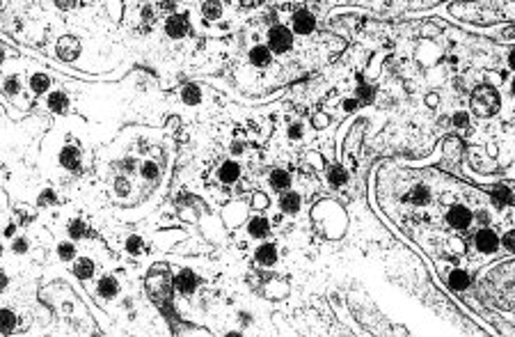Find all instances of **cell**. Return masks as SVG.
Returning a JSON list of instances; mask_svg holds the SVG:
<instances>
[{"label":"cell","instance_id":"2","mask_svg":"<svg viewBox=\"0 0 515 337\" xmlns=\"http://www.w3.org/2000/svg\"><path fill=\"white\" fill-rule=\"evenodd\" d=\"M291 44H293V37H291L289 30H284V28H275L271 33V46L273 51H277V53H284V51H289Z\"/></svg>","mask_w":515,"mask_h":337},{"label":"cell","instance_id":"5","mask_svg":"<svg viewBox=\"0 0 515 337\" xmlns=\"http://www.w3.org/2000/svg\"><path fill=\"white\" fill-rule=\"evenodd\" d=\"M60 163H62L66 170H78V166H80V152H78V147H73V145L64 147V149H62V154H60Z\"/></svg>","mask_w":515,"mask_h":337},{"label":"cell","instance_id":"8","mask_svg":"<svg viewBox=\"0 0 515 337\" xmlns=\"http://www.w3.org/2000/svg\"><path fill=\"white\" fill-rule=\"evenodd\" d=\"M185 33H188V21H185V16H172L167 21V34L170 37H183Z\"/></svg>","mask_w":515,"mask_h":337},{"label":"cell","instance_id":"1","mask_svg":"<svg viewBox=\"0 0 515 337\" xmlns=\"http://www.w3.org/2000/svg\"><path fill=\"white\" fill-rule=\"evenodd\" d=\"M497 108H499V97H497V92L492 90V87L483 85L474 92V97H472V110H474L476 115L490 117Z\"/></svg>","mask_w":515,"mask_h":337},{"label":"cell","instance_id":"11","mask_svg":"<svg viewBox=\"0 0 515 337\" xmlns=\"http://www.w3.org/2000/svg\"><path fill=\"white\" fill-rule=\"evenodd\" d=\"M73 271H76V275H78V278L87 280L90 275H94V264H92V262H90L87 257H83V259H78V262H76V269H73Z\"/></svg>","mask_w":515,"mask_h":337},{"label":"cell","instance_id":"15","mask_svg":"<svg viewBox=\"0 0 515 337\" xmlns=\"http://www.w3.org/2000/svg\"><path fill=\"white\" fill-rule=\"evenodd\" d=\"M238 174H241V170H238L236 163H225V166H222V170H220V179H222L225 184H231V181H236Z\"/></svg>","mask_w":515,"mask_h":337},{"label":"cell","instance_id":"28","mask_svg":"<svg viewBox=\"0 0 515 337\" xmlns=\"http://www.w3.org/2000/svg\"><path fill=\"white\" fill-rule=\"evenodd\" d=\"M126 248H128L131 252H140V250H142V238H140V236H131L128 241H126Z\"/></svg>","mask_w":515,"mask_h":337},{"label":"cell","instance_id":"35","mask_svg":"<svg viewBox=\"0 0 515 337\" xmlns=\"http://www.w3.org/2000/svg\"><path fill=\"white\" fill-rule=\"evenodd\" d=\"M254 204H257V206H266V204H268V202H266V195H264V193H259L257 198H254Z\"/></svg>","mask_w":515,"mask_h":337},{"label":"cell","instance_id":"3","mask_svg":"<svg viewBox=\"0 0 515 337\" xmlns=\"http://www.w3.org/2000/svg\"><path fill=\"white\" fill-rule=\"evenodd\" d=\"M469 218H472V213H469L467 206H462V204L451 206L449 213H447V220H449L454 227H467V225H469Z\"/></svg>","mask_w":515,"mask_h":337},{"label":"cell","instance_id":"32","mask_svg":"<svg viewBox=\"0 0 515 337\" xmlns=\"http://www.w3.org/2000/svg\"><path fill=\"white\" fill-rule=\"evenodd\" d=\"M454 124H456V126H467V115H465V112H458L456 117H454Z\"/></svg>","mask_w":515,"mask_h":337},{"label":"cell","instance_id":"12","mask_svg":"<svg viewBox=\"0 0 515 337\" xmlns=\"http://www.w3.org/2000/svg\"><path fill=\"white\" fill-rule=\"evenodd\" d=\"M250 234L252 236H259V238H264L266 234H268V220H264V218H252L250 220Z\"/></svg>","mask_w":515,"mask_h":337},{"label":"cell","instance_id":"18","mask_svg":"<svg viewBox=\"0 0 515 337\" xmlns=\"http://www.w3.org/2000/svg\"><path fill=\"white\" fill-rule=\"evenodd\" d=\"M289 174H286L284 170H273V174H271V186L273 188H286L289 186Z\"/></svg>","mask_w":515,"mask_h":337},{"label":"cell","instance_id":"31","mask_svg":"<svg viewBox=\"0 0 515 337\" xmlns=\"http://www.w3.org/2000/svg\"><path fill=\"white\" fill-rule=\"evenodd\" d=\"M502 241H504V245H506L511 252H515V232H509V234H506Z\"/></svg>","mask_w":515,"mask_h":337},{"label":"cell","instance_id":"19","mask_svg":"<svg viewBox=\"0 0 515 337\" xmlns=\"http://www.w3.org/2000/svg\"><path fill=\"white\" fill-rule=\"evenodd\" d=\"M252 62H254V65L257 67H266V65H271V53H268V51H266V48H254V51H252Z\"/></svg>","mask_w":515,"mask_h":337},{"label":"cell","instance_id":"34","mask_svg":"<svg viewBox=\"0 0 515 337\" xmlns=\"http://www.w3.org/2000/svg\"><path fill=\"white\" fill-rule=\"evenodd\" d=\"M39 202H41V204H51V202H53V193L46 191V193H44V195L39 198Z\"/></svg>","mask_w":515,"mask_h":337},{"label":"cell","instance_id":"6","mask_svg":"<svg viewBox=\"0 0 515 337\" xmlns=\"http://www.w3.org/2000/svg\"><path fill=\"white\" fill-rule=\"evenodd\" d=\"M497 234H492L490 230H483L479 232V236H476V248L481 252H495L497 250Z\"/></svg>","mask_w":515,"mask_h":337},{"label":"cell","instance_id":"38","mask_svg":"<svg viewBox=\"0 0 515 337\" xmlns=\"http://www.w3.org/2000/svg\"><path fill=\"white\" fill-rule=\"evenodd\" d=\"M314 124H316V126H325V124H328V117L318 115V117H314Z\"/></svg>","mask_w":515,"mask_h":337},{"label":"cell","instance_id":"29","mask_svg":"<svg viewBox=\"0 0 515 337\" xmlns=\"http://www.w3.org/2000/svg\"><path fill=\"white\" fill-rule=\"evenodd\" d=\"M60 255H62V259H71L73 257V245L71 243H62V245H60Z\"/></svg>","mask_w":515,"mask_h":337},{"label":"cell","instance_id":"43","mask_svg":"<svg viewBox=\"0 0 515 337\" xmlns=\"http://www.w3.org/2000/svg\"><path fill=\"white\" fill-rule=\"evenodd\" d=\"M511 87H513V94H515V80H513V85H511Z\"/></svg>","mask_w":515,"mask_h":337},{"label":"cell","instance_id":"41","mask_svg":"<svg viewBox=\"0 0 515 337\" xmlns=\"http://www.w3.org/2000/svg\"><path fill=\"white\" fill-rule=\"evenodd\" d=\"M343 106H346V110H353V108L357 106V101H346V103H343Z\"/></svg>","mask_w":515,"mask_h":337},{"label":"cell","instance_id":"24","mask_svg":"<svg viewBox=\"0 0 515 337\" xmlns=\"http://www.w3.org/2000/svg\"><path fill=\"white\" fill-rule=\"evenodd\" d=\"M48 87V78L44 76V73H37V76H32V90L34 92H44Z\"/></svg>","mask_w":515,"mask_h":337},{"label":"cell","instance_id":"20","mask_svg":"<svg viewBox=\"0 0 515 337\" xmlns=\"http://www.w3.org/2000/svg\"><path fill=\"white\" fill-rule=\"evenodd\" d=\"M14 326H16V319H14V312H9V310H2V326H0V331H2V335H9V333H14Z\"/></svg>","mask_w":515,"mask_h":337},{"label":"cell","instance_id":"40","mask_svg":"<svg viewBox=\"0 0 515 337\" xmlns=\"http://www.w3.org/2000/svg\"><path fill=\"white\" fill-rule=\"evenodd\" d=\"M58 5H60V7H71L73 0H58Z\"/></svg>","mask_w":515,"mask_h":337},{"label":"cell","instance_id":"42","mask_svg":"<svg viewBox=\"0 0 515 337\" xmlns=\"http://www.w3.org/2000/svg\"><path fill=\"white\" fill-rule=\"evenodd\" d=\"M509 65H511V69H515V51L509 55Z\"/></svg>","mask_w":515,"mask_h":337},{"label":"cell","instance_id":"10","mask_svg":"<svg viewBox=\"0 0 515 337\" xmlns=\"http://www.w3.org/2000/svg\"><path fill=\"white\" fill-rule=\"evenodd\" d=\"M257 259L261 262V264H266V266L275 264V259H277V250H275V245H271V243L261 245V248L257 250Z\"/></svg>","mask_w":515,"mask_h":337},{"label":"cell","instance_id":"4","mask_svg":"<svg viewBox=\"0 0 515 337\" xmlns=\"http://www.w3.org/2000/svg\"><path fill=\"white\" fill-rule=\"evenodd\" d=\"M80 51V44L76 37H62V39L58 41V55L64 60H73L76 55H78Z\"/></svg>","mask_w":515,"mask_h":337},{"label":"cell","instance_id":"7","mask_svg":"<svg viewBox=\"0 0 515 337\" xmlns=\"http://www.w3.org/2000/svg\"><path fill=\"white\" fill-rule=\"evenodd\" d=\"M174 284H177V289L181 291V294H192L195 287H197V278H195L190 271H181L177 275V280H174Z\"/></svg>","mask_w":515,"mask_h":337},{"label":"cell","instance_id":"17","mask_svg":"<svg viewBox=\"0 0 515 337\" xmlns=\"http://www.w3.org/2000/svg\"><path fill=\"white\" fill-rule=\"evenodd\" d=\"M99 294H101V296H106V298L115 296V294H117V282H115L110 275L101 278V282H99Z\"/></svg>","mask_w":515,"mask_h":337},{"label":"cell","instance_id":"9","mask_svg":"<svg viewBox=\"0 0 515 337\" xmlns=\"http://www.w3.org/2000/svg\"><path fill=\"white\" fill-rule=\"evenodd\" d=\"M293 26H296V33H309L311 28H314V16L303 9V12H298L293 16Z\"/></svg>","mask_w":515,"mask_h":337},{"label":"cell","instance_id":"21","mask_svg":"<svg viewBox=\"0 0 515 337\" xmlns=\"http://www.w3.org/2000/svg\"><path fill=\"white\" fill-rule=\"evenodd\" d=\"M199 90L195 85H188V87H183V101L185 103H199Z\"/></svg>","mask_w":515,"mask_h":337},{"label":"cell","instance_id":"13","mask_svg":"<svg viewBox=\"0 0 515 337\" xmlns=\"http://www.w3.org/2000/svg\"><path fill=\"white\" fill-rule=\"evenodd\" d=\"M48 106H51V110H55V112H64L66 106H69V101H66L64 92H53V94H51V99H48Z\"/></svg>","mask_w":515,"mask_h":337},{"label":"cell","instance_id":"36","mask_svg":"<svg viewBox=\"0 0 515 337\" xmlns=\"http://www.w3.org/2000/svg\"><path fill=\"white\" fill-rule=\"evenodd\" d=\"M117 193H119V195H126V193H128V188H126V181H121V179L117 181Z\"/></svg>","mask_w":515,"mask_h":337},{"label":"cell","instance_id":"26","mask_svg":"<svg viewBox=\"0 0 515 337\" xmlns=\"http://www.w3.org/2000/svg\"><path fill=\"white\" fill-rule=\"evenodd\" d=\"M69 234H71V238H80L83 234H85V225L80 223V220L71 223V225H69Z\"/></svg>","mask_w":515,"mask_h":337},{"label":"cell","instance_id":"27","mask_svg":"<svg viewBox=\"0 0 515 337\" xmlns=\"http://www.w3.org/2000/svg\"><path fill=\"white\" fill-rule=\"evenodd\" d=\"M204 14L209 16V19H218L220 5H218V2H209V5H204Z\"/></svg>","mask_w":515,"mask_h":337},{"label":"cell","instance_id":"37","mask_svg":"<svg viewBox=\"0 0 515 337\" xmlns=\"http://www.w3.org/2000/svg\"><path fill=\"white\" fill-rule=\"evenodd\" d=\"M14 250H16V252L26 250V241H21V238H16V241H14Z\"/></svg>","mask_w":515,"mask_h":337},{"label":"cell","instance_id":"14","mask_svg":"<svg viewBox=\"0 0 515 337\" xmlns=\"http://www.w3.org/2000/svg\"><path fill=\"white\" fill-rule=\"evenodd\" d=\"M449 284L454 287V289H465L469 284V275L465 271H460V269H456V271L449 275Z\"/></svg>","mask_w":515,"mask_h":337},{"label":"cell","instance_id":"33","mask_svg":"<svg viewBox=\"0 0 515 337\" xmlns=\"http://www.w3.org/2000/svg\"><path fill=\"white\" fill-rule=\"evenodd\" d=\"M5 90H7V94H14V92H16V80H14V78L7 80V83H5Z\"/></svg>","mask_w":515,"mask_h":337},{"label":"cell","instance_id":"39","mask_svg":"<svg viewBox=\"0 0 515 337\" xmlns=\"http://www.w3.org/2000/svg\"><path fill=\"white\" fill-rule=\"evenodd\" d=\"M300 126H291V138H300Z\"/></svg>","mask_w":515,"mask_h":337},{"label":"cell","instance_id":"16","mask_svg":"<svg viewBox=\"0 0 515 337\" xmlns=\"http://www.w3.org/2000/svg\"><path fill=\"white\" fill-rule=\"evenodd\" d=\"M279 206H282V211H286V213H296L298 206H300V198H298L296 193H289V195H284V198H282Z\"/></svg>","mask_w":515,"mask_h":337},{"label":"cell","instance_id":"23","mask_svg":"<svg viewBox=\"0 0 515 337\" xmlns=\"http://www.w3.org/2000/svg\"><path fill=\"white\" fill-rule=\"evenodd\" d=\"M330 184H334V186L346 184V170H341V168H332L330 170Z\"/></svg>","mask_w":515,"mask_h":337},{"label":"cell","instance_id":"22","mask_svg":"<svg viewBox=\"0 0 515 337\" xmlns=\"http://www.w3.org/2000/svg\"><path fill=\"white\" fill-rule=\"evenodd\" d=\"M492 198H495L499 204H506V202L511 200V191L506 188V186H497L495 191H492Z\"/></svg>","mask_w":515,"mask_h":337},{"label":"cell","instance_id":"25","mask_svg":"<svg viewBox=\"0 0 515 337\" xmlns=\"http://www.w3.org/2000/svg\"><path fill=\"white\" fill-rule=\"evenodd\" d=\"M428 198V191H426V188H424V186H417L415 191L410 193V200H412V202H415V204H422L424 200Z\"/></svg>","mask_w":515,"mask_h":337},{"label":"cell","instance_id":"30","mask_svg":"<svg viewBox=\"0 0 515 337\" xmlns=\"http://www.w3.org/2000/svg\"><path fill=\"white\" fill-rule=\"evenodd\" d=\"M142 172H145V177H147V179H156V177H158V168L153 166V163H147L145 170H142Z\"/></svg>","mask_w":515,"mask_h":337}]
</instances>
